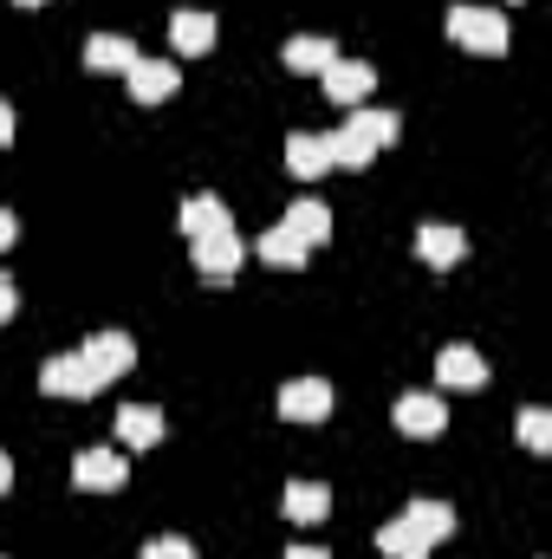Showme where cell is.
<instances>
[{"label": "cell", "instance_id": "5", "mask_svg": "<svg viewBox=\"0 0 552 559\" xmlns=\"http://www.w3.org/2000/svg\"><path fill=\"white\" fill-rule=\"evenodd\" d=\"M416 261L435 267V274H448V267L468 261V235H461L455 222H422V228H416Z\"/></svg>", "mask_w": 552, "mask_h": 559}, {"label": "cell", "instance_id": "16", "mask_svg": "<svg viewBox=\"0 0 552 559\" xmlns=\"http://www.w3.org/2000/svg\"><path fill=\"white\" fill-rule=\"evenodd\" d=\"M169 39H176V52L202 59V52L215 46V13H202V7H182V13L169 20Z\"/></svg>", "mask_w": 552, "mask_h": 559}, {"label": "cell", "instance_id": "20", "mask_svg": "<svg viewBox=\"0 0 552 559\" xmlns=\"http://www.w3.org/2000/svg\"><path fill=\"white\" fill-rule=\"evenodd\" d=\"M254 254H261L267 267H292V274H299L312 248H305V241H299V235H292V228L279 222V228H267V235H261V248H254Z\"/></svg>", "mask_w": 552, "mask_h": 559}, {"label": "cell", "instance_id": "4", "mask_svg": "<svg viewBox=\"0 0 552 559\" xmlns=\"http://www.w3.org/2000/svg\"><path fill=\"white\" fill-rule=\"evenodd\" d=\"M319 85H325V98H332V105L358 111V105L377 92V66H364V59H332V66L319 72Z\"/></svg>", "mask_w": 552, "mask_h": 559}, {"label": "cell", "instance_id": "2", "mask_svg": "<svg viewBox=\"0 0 552 559\" xmlns=\"http://www.w3.org/2000/svg\"><path fill=\"white\" fill-rule=\"evenodd\" d=\"M397 111H351L332 138H325V156H332V169H364L377 150H391L397 143Z\"/></svg>", "mask_w": 552, "mask_h": 559}, {"label": "cell", "instance_id": "25", "mask_svg": "<svg viewBox=\"0 0 552 559\" xmlns=\"http://www.w3.org/2000/svg\"><path fill=\"white\" fill-rule=\"evenodd\" d=\"M13 312H20V293H13V280L0 274V325H7V319H13Z\"/></svg>", "mask_w": 552, "mask_h": 559}, {"label": "cell", "instance_id": "27", "mask_svg": "<svg viewBox=\"0 0 552 559\" xmlns=\"http://www.w3.org/2000/svg\"><path fill=\"white\" fill-rule=\"evenodd\" d=\"M13 235H20V222H13V215L0 209V248H13Z\"/></svg>", "mask_w": 552, "mask_h": 559}, {"label": "cell", "instance_id": "6", "mask_svg": "<svg viewBox=\"0 0 552 559\" xmlns=\"http://www.w3.org/2000/svg\"><path fill=\"white\" fill-rule=\"evenodd\" d=\"M124 455L118 449H79L72 455V481L85 488V495H111V488H124Z\"/></svg>", "mask_w": 552, "mask_h": 559}, {"label": "cell", "instance_id": "17", "mask_svg": "<svg viewBox=\"0 0 552 559\" xmlns=\"http://www.w3.org/2000/svg\"><path fill=\"white\" fill-rule=\"evenodd\" d=\"M221 228H235V215H228L221 195H189V202H182V235H189V241L221 235Z\"/></svg>", "mask_w": 552, "mask_h": 559}, {"label": "cell", "instance_id": "15", "mask_svg": "<svg viewBox=\"0 0 552 559\" xmlns=\"http://www.w3.org/2000/svg\"><path fill=\"white\" fill-rule=\"evenodd\" d=\"M111 429H118L124 449H156V442H163V411H156V404H124Z\"/></svg>", "mask_w": 552, "mask_h": 559}, {"label": "cell", "instance_id": "29", "mask_svg": "<svg viewBox=\"0 0 552 559\" xmlns=\"http://www.w3.org/2000/svg\"><path fill=\"white\" fill-rule=\"evenodd\" d=\"M286 559H332V554H325V547H292Z\"/></svg>", "mask_w": 552, "mask_h": 559}, {"label": "cell", "instance_id": "22", "mask_svg": "<svg viewBox=\"0 0 552 559\" xmlns=\"http://www.w3.org/2000/svg\"><path fill=\"white\" fill-rule=\"evenodd\" d=\"M377 547H384V559H429V547L416 540L404 521H384V527H377Z\"/></svg>", "mask_w": 552, "mask_h": 559}, {"label": "cell", "instance_id": "21", "mask_svg": "<svg viewBox=\"0 0 552 559\" xmlns=\"http://www.w3.org/2000/svg\"><path fill=\"white\" fill-rule=\"evenodd\" d=\"M286 169H292V176H305V182H312V176H325V169H332L325 138H286Z\"/></svg>", "mask_w": 552, "mask_h": 559}, {"label": "cell", "instance_id": "14", "mask_svg": "<svg viewBox=\"0 0 552 559\" xmlns=\"http://www.w3.org/2000/svg\"><path fill=\"white\" fill-rule=\"evenodd\" d=\"M279 508H286V521H292V527H319V521L332 514V488H325V481H292Z\"/></svg>", "mask_w": 552, "mask_h": 559}, {"label": "cell", "instance_id": "12", "mask_svg": "<svg viewBox=\"0 0 552 559\" xmlns=\"http://www.w3.org/2000/svg\"><path fill=\"white\" fill-rule=\"evenodd\" d=\"M404 527H410L422 547H442V540L455 534V508H448V501H429V495H422V501H410V508H404Z\"/></svg>", "mask_w": 552, "mask_h": 559}, {"label": "cell", "instance_id": "10", "mask_svg": "<svg viewBox=\"0 0 552 559\" xmlns=\"http://www.w3.org/2000/svg\"><path fill=\"white\" fill-rule=\"evenodd\" d=\"M391 417H397L404 436H442V429H448V404H442V397H429V391H410V397H397V411H391Z\"/></svg>", "mask_w": 552, "mask_h": 559}, {"label": "cell", "instance_id": "23", "mask_svg": "<svg viewBox=\"0 0 552 559\" xmlns=\"http://www.w3.org/2000/svg\"><path fill=\"white\" fill-rule=\"evenodd\" d=\"M514 429H520V442H527L533 455H547L552 449V411H540V404H527V411L514 417Z\"/></svg>", "mask_w": 552, "mask_h": 559}, {"label": "cell", "instance_id": "28", "mask_svg": "<svg viewBox=\"0 0 552 559\" xmlns=\"http://www.w3.org/2000/svg\"><path fill=\"white\" fill-rule=\"evenodd\" d=\"M7 488H13V455L0 449V495H7Z\"/></svg>", "mask_w": 552, "mask_h": 559}, {"label": "cell", "instance_id": "26", "mask_svg": "<svg viewBox=\"0 0 552 559\" xmlns=\"http://www.w3.org/2000/svg\"><path fill=\"white\" fill-rule=\"evenodd\" d=\"M7 143H13V105L0 98V150H7Z\"/></svg>", "mask_w": 552, "mask_h": 559}, {"label": "cell", "instance_id": "3", "mask_svg": "<svg viewBox=\"0 0 552 559\" xmlns=\"http://www.w3.org/2000/svg\"><path fill=\"white\" fill-rule=\"evenodd\" d=\"M442 26H448V39H455V46L488 52V59H494V52H507V39H514V33H507V20H501V7H448V20H442Z\"/></svg>", "mask_w": 552, "mask_h": 559}, {"label": "cell", "instance_id": "18", "mask_svg": "<svg viewBox=\"0 0 552 559\" xmlns=\"http://www.w3.org/2000/svg\"><path fill=\"white\" fill-rule=\"evenodd\" d=\"M131 66H137V46L131 39H118V33L85 39V72H131Z\"/></svg>", "mask_w": 552, "mask_h": 559}, {"label": "cell", "instance_id": "13", "mask_svg": "<svg viewBox=\"0 0 552 559\" xmlns=\"http://www.w3.org/2000/svg\"><path fill=\"white\" fill-rule=\"evenodd\" d=\"M279 222H286V228H292L305 248H325V241H332V209H325L319 195H299V202H292Z\"/></svg>", "mask_w": 552, "mask_h": 559}, {"label": "cell", "instance_id": "19", "mask_svg": "<svg viewBox=\"0 0 552 559\" xmlns=\"http://www.w3.org/2000/svg\"><path fill=\"white\" fill-rule=\"evenodd\" d=\"M286 72H325L332 59H338V46L325 39V33H299V39H286Z\"/></svg>", "mask_w": 552, "mask_h": 559}, {"label": "cell", "instance_id": "11", "mask_svg": "<svg viewBox=\"0 0 552 559\" xmlns=\"http://www.w3.org/2000/svg\"><path fill=\"white\" fill-rule=\"evenodd\" d=\"M124 79H131V98H137V105H163V98H176V85H182V72H176L169 59H137Z\"/></svg>", "mask_w": 552, "mask_h": 559}, {"label": "cell", "instance_id": "30", "mask_svg": "<svg viewBox=\"0 0 552 559\" xmlns=\"http://www.w3.org/2000/svg\"><path fill=\"white\" fill-rule=\"evenodd\" d=\"M13 7H39V0H13Z\"/></svg>", "mask_w": 552, "mask_h": 559}, {"label": "cell", "instance_id": "7", "mask_svg": "<svg viewBox=\"0 0 552 559\" xmlns=\"http://www.w3.org/2000/svg\"><path fill=\"white\" fill-rule=\"evenodd\" d=\"M241 261H248V248H241V235L235 228H221V235H202L195 241V267H202V280H235L241 274Z\"/></svg>", "mask_w": 552, "mask_h": 559}, {"label": "cell", "instance_id": "8", "mask_svg": "<svg viewBox=\"0 0 552 559\" xmlns=\"http://www.w3.org/2000/svg\"><path fill=\"white\" fill-rule=\"evenodd\" d=\"M435 384H448V391H481V384H488V358H481L475 345H442V352H435Z\"/></svg>", "mask_w": 552, "mask_h": 559}, {"label": "cell", "instance_id": "9", "mask_svg": "<svg viewBox=\"0 0 552 559\" xmlns=\"http://www.w3.org/2000/svg\"><path fill=\"white\" fill-rule=\"evenodd\" d=\"M279 417L286 423H325L332 417V384L325 378H292L279 391Z\"/></svg>", "mask_w": 552, "mask_h": 559}, {"label": "cell", "instance_id": "1", "mask_svg": "<svg viewBox=\"0 0 552 559\" xmlns=\"http://www.w3.org/2000/svg\"><path fill=\"white\" fill-rule=\"evenodd\" d=\"M137 365V345H131V332H98V338H85L79 352H59V358H46L39 365V391L46 397H98L111 378H124Z\"/></svg>", "mask_w": 552, "mask_h": 559}, {"label": "cell", "instance_id": "24", "mask_svg": "<svg viewBox=\"0 0 552 559\" xmlns=\"http://www.w3.org/2000/svg\"><path fill=\"white\" fill-rule=\"evenodd\" d=\"M143 559H202V554H195L189 540H176V534H163V540H149V547H143Z\"/></svg>", "mask_w": 552, "mask_h": 559}]
</instances>
